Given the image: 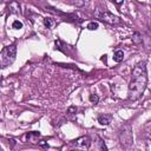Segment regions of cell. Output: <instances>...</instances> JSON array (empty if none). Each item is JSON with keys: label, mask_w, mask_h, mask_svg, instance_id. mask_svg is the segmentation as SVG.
<instances>
[{"label": "cell", "mask_w": 151, "mask_h": 151, "mask_svg": "<svg viewBox=\"0 0 151 151\" xmlns=\"http://www.w3.org/2000/svg\"><path fill=\"white\" fill-rule=\"evenodd\" d=\"M147 83L145 64H138L132 70V79L129 85V99L134 101L142 97Z\"/></svg>", "instance_id": "obj_1"}, {"label": "cell", "mask_w": 151, "mask_h": 151, "mask_svg": "<svg viewBox=\"0 0 151 151\" xmlns=\"http://www.w3.org/2000/svg\"><path fill=\"white\" fill-rule=\"evenodd\" d=\"M15 55H17V47L14 45L5 47L1 52V66L2 67L9 66L15 60Z\"/></svg>", "instance_id": "obj_2"}, {"label": "cell", "mask_w": 151, "mask_h": 151, "mask_svg": "<svg viewBox=\"0 0 151 151\" xmlns=\"http://www.w3.org/2000/svg\"><path fill=\"white\" fill-rule=\"evenodd\" d=\"M132 130L129 124H124L119 131V142L124 147H129L132 144Z\"/></svg>", "instance_id": "obj_3"}, {"label": "cell", "mask_w": 151, "mask_h": 151, "mask_svg": "<svg viewBox=\"0 0 151 151\" xmlns=\"http://www.w3.org/2000/svg\"><path fill=\"white\" fill-rule=\"evenodd\" d=\"M96 15L99 19H101L103 21H105L107 24H111V25H116V24H119L120 22V19L118 17H116L112 13L106 12V11H104V12H99L98 11V12H96Z\"/></svg>", "instance_id": "obj_4"}, {"label": "cell", "mask_w": 151, "mask_h": 151, "mask_svg": "<svg viewBox=\"0 0 151 151\" xmlns=\"http://www.w3.org/2000/svg\"><path fill=\"white\" fill-rule=\"evenodd\" d=\"M73 145L80 150H88L91 146V140L87 136H83V137H79L77 140H74Z\"/></svg>", "instance_id": "obj_5"}, {"label": "cell", "mask_w": 151, "mask_h": 151, "mask_svg": "<svg viewBox=\"0 0 151 151\" xmlns=\"http://www.w3.org/2000/svg\"><path fill=\"white\" fill-rule=\"evenodd\" d=\"M8 9H9V13L12 14H20V5L19 2L17 1H11L9 2V6H8Z\"/></svg>", "instance_id": "obj_6"}, {"label": "cell", "mask_w": 151, "mask_h": 151, "mask_svg": "<svg viewBox=\"0 0 151 151\" xmlns=\"http://www.w3.org/2000/svg\"><path fill=\"white\" fill-rule=\"evenodd\" d=\"M111 119H112V117L110 114H100V116H98V123L101 124V125H109L111 123Z\"/></svg>", "instance_id": "obj_7"}, {"label": "cell", "mask_w": 151, "mask_h": 151, "mask_svg": "<svg viewBox=\"0 0 151 151\" xmlns=\"http://www.w3.org/2000/svg\"><path fill=\"white\" fill-rule=\"evenodd\" d=\"M123 58H124V52H123L122 50H117V51L114 52L113 60H114V61H117V63H120V61L123 60Z\"/></svg>", "instance_id": "obj_8"}, {"label": "cell", "mask_w": 151, "mask_h": 151, "mask_svg": "<svg viewBox=\"0 0 151 151\" xmlns=\"http://www.w3.org/2000/svg\"><path fill=\"white\" fill-rule=\"evenodd\" d=\"M39 136H40V133H39V132L33 131V132H31V133H28V134H27V139H28L31 143H35V142H37V139L39 138Z\"/></svg>", "instance_id": "obj_9"}, {"label": "cell", "mask_w": 151, "mask_h": 151, "mask_svg": "<svg viewBox=\"0 0 151 151\" xmlns=\"http://www.w3.org/2000/svg\"><path fill=\"white\" fill-rule=\"evenodd\" d=\"M131 39H132V42H133V44H136V45H139V44L142 42V38H140V34H139L138 32L133 33Z\"/></svg>", "instance_id": "obj_10"}, {"label": "cell", "mask_w": 151, "mask_h": 151, "mask_svg": "<svg viewBox=\"0 0 151 151\" xmlns=\"http://www.w3.org/2000/svg\"><path fill=\"white\" fill-rule=\"evenodd\" d=\"M44 25L47 27V28H52L54 26V20L52 18H45L44 19Z\"/></svg>", "instance_id": "obj_11"}, {"label": "cell", "mask_w": 151, "mask_h": 151, "mask_svg": "<svg viewBox=\"0 0 151 151\" xmlns=\"http://www.w3.org/2000/svg\"><path fill=\"white\" fill-rule=\"evenodd\" d=\"M12 27L15 28V29H19V28H22V22L19 21V20H14L13 24H12Z\"/></svg>", "instance_id": "obj_12"}, {"label": "cell", "mask_w": 151, "mask_h": 151, "mask_svg": "<svg viewBox=\"0 0 151 151\" xmlns=\"http://www.w3.org/2000/svg\"><path fill=\"white\" fill-rule=\"evenodd\" d=\"M98 22H96V21H92V22H90L88 25H87V28L90 29V31H94V29H97L98 28Z\"/></svg>", "instance_id": "obj_13"}, {"label": "cell", "mask_w": 151, "mask_h": 151, "mask_svg": "<svg viewBox=\"0 0 151 151\" xmlns=\"http://www.w3.org/2000/svg\"><path fill=\"white\" fill-rule=\"evenodd\" d=\"M90 101L93 103V104H97V103L99 101V97H98L97 94H91V96H90Z\"/></svg>", "instance_id": "obj_14"}, {"label": "cell", "mask_w": 151, "mask_h": 151, "mask_svg": "<svg viewBox=\"0 0 151 151\" xmlns=\"http://www.w3.org/2000/svg\"><path fill=\"white\" fill-rule=\"evenodd\" d=\"M71 4H72V5L78 6V7H80V6H83V5L85 4V1H84V0H72V1H71Z\"/></svg>", "instance_id": "obj_15"}, {"label": "cell", "mask_w": 151, "mask_h": 151, "mask_svg": "<svg viewBox=\"0 0 151 151\" xmlns=\"http://www.w3.org/2000/svg\"><path fill=\"white\" fill-rule=\"evenodd\" d=\"M98 145H99V149H100V150H107V147H106L105 143H104L100 138H98Z\"/></svg>", "instance_id": "obj_16"}, {"label": "cell", "mask_w": 151, "mask_h": 151, "mask_svg": "<svg viewBox=\"0 0 151 151\" xmlns=\"http://www.w3.org/2000/svg\"><path fill=\"white\" fill-rule=\"evenodd\" d=\"M76 111H77V107H76V106H71V107H68V110H67V113H70V114H73V113H76Z\"/></svg>", "instance_id": "obj_17"}, {"label": "cell", "mask_w": 151, "mask_h": 151, "mask_svg": "<svg viewBox=\"0 0 151 151\" xmlns=\"http://www.w3.org/2000/svg\"><path fill=\"white\" fill-rule=\"evenodd\" d=\"M39 144H40V146H42V147H48V145H47L45 142H40Z\"/></svg>", "instance_id": "obj_18"}, {"label": "cell", "mask_w": 151, "mask_h": 151, "mask_svg": "<svg viewBox=\"0 0 151 151\" xmlns=\"http://www.w3.org/2000/svg\"><path fill=\"white\" fill-rule=\"evenodd\" d=\"M113 1H114V4H117V5H122L124 0H113Z\"/></svg>", "instance_id": "obj_19"}, {"label": "cell", "mask_w": 151, "mask_h": 151, "mask_svg": "<svg viewBox=\"0 0 151 151\" xmlns=\"http://www.w3.org/2000/svg\"><path fill=\"white\" fill-rule=\"evenodd\" d=\"M101 60H103V61H105V60H106V55H104V57L101 58Z\"/></svg>", "instance_id": "obj_20"}, {"label": "cell", "mask_w": 151, "mask_h": 151, "mask_svg": "<svg viewBox=\"0 0 151 151\" xmlns=\"http://www.w3.org/2000/svg\"><path fill=\"white\" fill-rule=\"evenodd\" d=\"M2 2H11V0H1Z\"/></svg>", "instance_id": "obj_21"}]
</instances>
